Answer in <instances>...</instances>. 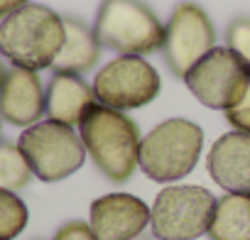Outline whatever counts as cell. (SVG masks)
Masks as SVG:
<instances>
[{
	"instance_id": "obj_1",
	"label": "cell",
	"mask_w": 250,
	"mask_h": 240,
	"mask_svg": "<svg viewBox=\"0 0 250 240\" xmlns=\"http://www.w3.org/2000/svg\"><path fill=\"white\" fill-rule=\"evenodd\" d=\"M86 155H91L98 172L115 184L128 181L140 167L143 135L133 118L123 110L93 103L79 123Z\"/></svg>"
},
{
	"instance_id": "obj_2",
	"label": "cell",
	"mask_w": 250,
	"mask_h": 240,
	"mask_svg": "<svg viewBox=\"0 0 250 240\" xmlns=\"http://www.w3.org/2000/svg\"><path fill=\"white\" fill-rule=\"evenodd\" d=\"M64 44V15L40 3H27L0 20V54L13 66L52 69Z\"/></svg>"
},
{
	"instance_id": "obj_3",
	"label": "cell",
	"mask_w": 250,
	"mask_h": 240,
	"mask_svg": "<svg viewBox=\"0 0 250 240\" xmlns=\"http://www.w3.org/2000/svg\"><path fill=\"white\" fill-rule=\"evenodd\" d=\"M93 32L118 54H152L165 44V25L145 0H101Z\"/></svg>"
},
{
	"instance_id": "obj_4",
	"label": "cell",
	"mask_w": 250,
	"mask_h": 240,
	"mask_svg": "<svg viewBox=\"0 0 250 240\" xmlns=\"http://www.w3.org/2000/svg\"><path fill=\"white\" fill-rule=\"evenodd\" d=\"M204 130L187 118H169L155 125L140 145V169L160 184L184 179L199 162Z\"/></svg>"
},
{
	"instance_id": "obj_5",
	"label": "cell",
	"mask_w": 250,
	"mask_h": 240,
	"mask_svg": "<svg viewBox=\"0 0 250 240\" xmlns=\"http://www.w3.org/2000/svg\"><path fill=\"white\" fill-rule=\"evenodd\" d=\"M213 194L204 186H165L150 208V228L157 240H196L208 235L216 211Z\"/></svg>"
},
{
	"instance_id": "obj_6",
	"label": "cell",
	"mask_w": 250,
	"mask_h": 240,
	"mask_svg": "<svg viewBox=\"0 0 250 240\" xmlns=\"http://www.w3.org/2000/svg\"><path fill=\"white\" fill-rule=\"evenodd\" d=\"M18 145L25 152L32 174L47 184L71 177L86 160L81 135L71 125L57 123V120H40L25 128Z\"/></svg>"
},
{
	"instance_id": "obj_7",
	"label": "cell",
	"mask_w": 250,
	"mask_h": 240,
	"mask_svg": "<svg viewBox=\"0 0 250 240\" xmlns=\"http://www.w3.org/2000/svg\"><path fill=\"white\" fill-rule=\"evenodd\" d=\"M194 98L213 110L235 108L250 88V66L228 47H213L184 76Z\"/></svg>"
},
{
	"instance_id": "obj_8",
	"label": "cell",
	"mask_w": 250,
	"mask_h": 240,
	"mask_svg": "<svg viewBox=\"0 0 250 240\" xmlns=\"http://www.w3.org/2000/svg\"><path fill=\"white\" fill-rule=\"evenodd\" d=\"M91 86L98 103L125 113L152 103L160 96L162 81L145 57L120 54L96 74Z\"/></svg>"
},
{
	"instance_id": "obj_9",
	"label": "cell",
	"mask_w": 250,
	"mask_h": 240,
	"mask_svg": "<svg viewBox=\"0 0 250 240\" xmlns=\"http://www.w3.org/2000/svg\"><path fill=\"white\" fill-rule=\"evenodd\" d=\"M213 47H216V27L206 15V10L196 3H179L165 25L162 54L169 71L184 79L189 69L196 61H201Z\"/></svg>"
},
{
	"instance_id": "obj_10",
	"label": "cell",
	"mask_w": 250,
	"mask_h": 240,
	"mask_svg": "<svg viewBox=\"0 0 250 240\" xmlns=\"http://www.w3.org/2000/svg\"><path fill=\"white\" fill-rule=\"evenodd\" d=\"M96 240H133L150 225V206L133 194H105L91 203Z\"/></svg>"
},
{
	"instance_id": "obj_11",
	"label": "cell",
	"mask_w": 250,
	"mask_h": 240,
	"mask_svg": "<svg viewBox=\"0 0 250 240\" xmlns=\"http://www.w3.org/2000/svg\"><path fill=\"white\" fill-rule=\"evenodd\" d=\"M47 113V88L32 69L13 66L0 91V118L15 128H30Z\"/></svg>"
},
{
	"instance_id": "obj_12",
	"label": "cell",
	"mask_w": 250,
	"mask_h": 240,
	"mask_svg": "<svg viewBox=\"0 0 250 240\" xmlns=\"http://www.w3.org/2000/svg\"><path fill=\"white\" fill-rule=\"evenodd\" d=\"M206 169L226 194L250 196V133L230 130L221 135L208 150Z\"/></svg>"
},
{
	"instance_id": "obj_13",
	"label": "cell",
	"mask_w": 250,
	"mask_h": 240,
	"mask_svg": "<svg viewBox=\"0 0 250 240\" xmlns=\"http://www.w3.org/2000/svg\"><path fill=\"white\" fill-rule=\"evenodd\" d=\"M98 103L93 86L86 83L81 74H66V71H54L49 83H47V115L49 120L64 125H79L88 108Z\"/></svg>"
},
{
	"instance_id": "obj_14",
	"label": "cell",
	"mask_w": 250,
	"mask_h": 240,
	"mask_svg": "<svg viewBox=\"0 0 250 240\" xmlns=\"http://www.w3.org/2000/svg\"><path fill=\"white\" fill-rule=\"evenodd\" d=\"M101 42L83 20L74 15H64V44L52 64V71H66V74H86L91 71L101 59Z\"/></svg>"
},
{
	"instance_id": "obj_15",
	"label": "cell",
	"mask_w": 250,
	"mask_h": 240,
	"mask_svg": "<svg viewBox=\"0 0 250 240\" xmlns=\"http://www.w3.org/2000/svg\"><path fill=\"white\" fill-rule=\"evenodd\" d=\"M211 240H250V196L226 194L216 201L208 225Z\"/></svg>"
},
{
	"instance_id": "obj_16",
	"label": "cell",
	"mask_w": 250,
	"mask_h": 240,
	"mask_svg": "<svg viewBox=\"0 0 250 240\" xmlns=\"http://www.w3.org/2000/svg\"><path fill=\"white\" fill-rule=\"evenodd\" d=\"M30 179H32V167L20 145L0 140V189L20 191L30 184Z\"/></svg>"
},
{
	"instance_id": "obj_17",
	"label": "cell",
	"mask_w": 250,
	"mask_h": 240,
	"mask_svg": "<svg viewBox=\"0 0 250 240\" xmlns=\"http://www.w3.org/2000/svg\"><path fill=\"white\" fill-rule=\"evenodd\" d=\"M30 211L15 191L0 189V240H15L27 225Z\"/></svg>"
},
{
	"instance_id": "obj_18",
	"label": "cell",
	"mask_w": 250,
	"mask_h": 240,
	"mask_svg": "<svg viewBox=\"0 0 250 240\" xmlns=\"http://www.w3.org/2000/svg\"><path fill=\"white\" fill-rule=\"evenodd\" d=\"M226 47L233 49L248 66H250V18L240 15L233 18L226 27Z\"/></svg>"
},
{
	"instance_id": "obj_19",
	"label": "cell",
	"mask_w": 250,
	"mask_h": 240,
	"mask_svg": "<svg viewBox=\"0 0 250 240\" xmlns=\"http://www.w3.org/2000/svg\"><path fill=\"white\" fill-rule=\"evenodd\" d=\"M54 240H96L93 230L88 223L83 220H69L64 223L57 233H54Z\"/></svg>"
},
{
	"instance_id": "obj_20",
	"label": "cell",
	"mask_w": 250,
	"mask_h": 240,
	"mask_svg": "<svg viewBox=\"0 0 250 240\" xmlns=\"http://www.w3.org/2000/svg\"><path fill=\"white\" fill-rule=\"evenodd\" d=\"M30 0H0V20H5L10 13L20 10L22 5H27Z\"/></svg>"
},
{
	"instance_id": "obj_21",
	"label": "cell",
	"mask_w": 250,
	"mask_h": 240,
	"mask_svg": "<svg viewBox=\"0 0 250 240\" xmlns=\"http://www.w3.org/2000/svg\"><path fill=\"white\" fill-rule=\"evenodd\" d=\"M5 74H8V69H5L3 59H0V91H3V83H5Z\"/></svg>"
},
{
	"instance_id": "obj_22",
	"label": "cell",
	"mask_w": 250,
	"mask_h": 240,
	"mask_svg": "<svg viewBox=\"0 0 250 240\" xmlns=\"http://www.w3.org/2000/svg\"><path fill=\"white\" fill-rule=\"evenodd\" d=\"M133 240H155V238H145V235H138V238H133Z\"/></svg>"
},
{
	"instance_id": "obj_23",
	"label": "cell",
	"mask_w": 250,
	"mask_h": 240,
	"mask_svg": "<svg viewBox=\"0 0 250 240\" xmlns=\"http://www.w3.org/2000/svg\"><path fill=\"white\" fill-rule=\"evenodd\" d=\"M0 138H3V118H0Z\"/></svg>"
}]
</instances>
